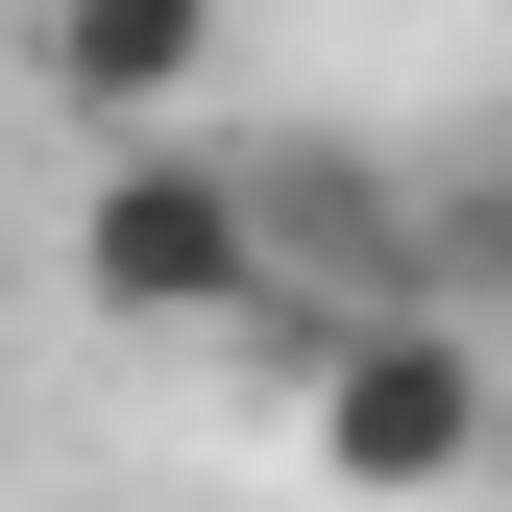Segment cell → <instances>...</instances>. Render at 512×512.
Returning <instances> with one entry per match:
<instances>
[{
  "mask_svg": "<svg viewBox=\"0 0 512 512\" xmlns=\"http://www.w3.org/2000/svg\"><path fill=\"white\" fill-rule=\"evenodd\" d=\"M293 464L342 488V512H439V488H488V464H512V366H488V317H439V293L293 317Z\"/></svg>",
  "mask_w": 512,
  "mask_h": 512,
  "instance_id": "cell-1",
  "label": "cell"
},
{
  "mask_svg": "<svg viewBox=\"0 0 512 512\" xmlns=\"http://www.w3.org/2000/svg\"><path fill=\"white\" fill-rule=\"evenodd\" d=\"M74 293L147 317V342H244V317H269V196H244L220 147H98V196H74Z\"/></svg>",
  "mask_w": 512,
  "mask_h": 512,
  "instance_id": "cell-2",
  "label": "cell"
},
{
  "mask_svg": "<svg viewBox=\"0 0 512 512\" xmlns=\"http://www.w3.org/2000/svg\"><path fill=\"white\" fill-rule=\"evenodd\" d=\"M49 25V98L98 122V147H196V98H220V0H25Z\"/></svg>",
  "mask_w": 512,
  "mask_h": 512,
  "instance_id": "cell-3",
  "label": "cell"
}]
</instances>
